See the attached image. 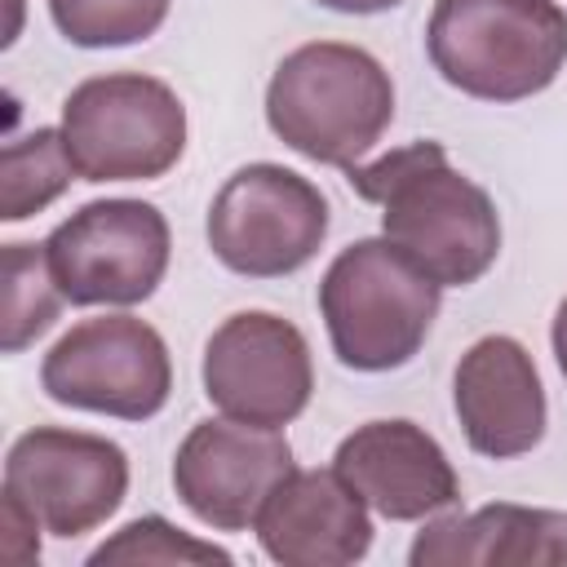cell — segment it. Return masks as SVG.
Returning <instances> with one entry per match:
<instances>
[{"label": "cell", "instance_id": "1", "mask_svg": "<svg viewBox=\"0 0 567 567\" xmlns=\"http://www.w3.org/2000/svg\"><path fill=\"white\" fill-rule=\"evenodd\" d=\"M346 182L381 208V235L439 288H470L496 266V204L447 164L443 142H408L372 164L346 168Z\"/></svg>", "mask_w": 567, "mask_h": 567}, {"label": "cell", "instance_id": "2", "mask_svg": "<svg viewBox=\"0 0 567 567\" xmlns=\"http://www.w3.org/2000/svg\"><path fill=\"white\" fill-rule=\"evenodd\" d=\"M394 120V80L359 44L310 40L292 49L266 84L270 133L332 168H354Z\"/></svg>", "mask_w": 567, "mask_h": 567}, {"label": "cell", "instance_id": "3", "mask_svg": "<svg viewBox=\"0 0 567 567\" xmlns=\"http://www.w3.org/2000/svg\"><path fill=\"white\" fill-rule=\"evenodd\" d=\"M425 53L456 93L523 102L567 66V9L558 0H434Z\"/></svg>", "mask_w": 567, "mask_h": 567}, {"label": "cell", "instance_id": "4", "mask_svg": "<svg viewBox=\"0 0 567 567\" xmlns=\"http://www.w3.org/2000/svg\"><path fill=\"white\" fill-rule=\"evenodd\" d=\"M443 288L416 270L385 235L354 239L319 279V315L332 354L354 372H394L416 359Z\"/></svg>", "mask_w": 567, "mask_h": 567}, {"label": "cell", "instance_id": "5", "mask_svg": "<svg viewBox=\"0 0 567 567\" xmlns=\"http://www.w3.org/2000/svg\"><path fill=\"white\" fill-rule=\"evenodd\" d=\"M58 128L84 182H151L186 151L182 97L142 71L80 80L62 102Z\"/></svg>", "mask_w": 567, "mask_h": 567}, {"label": "cell", "instance_id": "6", "mask_svg": "<svg viewBox=\"0 0 567 567\" xmlns=\"http://www.w3.org/2000/svg\"><path fill=\"white\" fill-rule=\"evenodd\" d=\"M204 230L226 270L248 279H284L323 248L328 199L310 177L261 159L221 182Z\"/></svg>", "mask_w": 567, "mask_h": 567}, {"label": "cell", "instance_id": "7", "mask_svg": "<svg viewBox=\"0 0 567 567\" xmlns=\"http://www.w3.org/2000/svg\"><path fill=\"white\" fill-rule=\"evenodd\" d=\"M44 252L71 306H137L164 284L173 235L146 199H89L49 230Z\"/></svg>", "mask_w": 567, "mask_h": 567}, {"label": "cell", "instance_id": "8", "mask_svg": "<svg viewBox=\"0 0 567 567\" xmlns=\"http://www.w3.org/2000/svg\"><path fill=\"white\" fill-rule=\"evenodd\" d=\"M40 390L75 412L115 421H151L173 390L164 337L137 315L80 319L40 363Z\"/></svg>", "mask_w": 567, "mask_h": 567}, {"label": "cell", "instance_id": "9", "mask_svg": "<svg viewBox=\"0 0 567 567\" xmlns=\"http://www.w3.org/2000/svg\"><path fill=\"white\" fill-rule=\"evenodd\" d=\"M128 492V456L120 443L84 430L35 425L9 443L4 492L49 536L75 540L102 527Z\"/></svg>", "mask_w": 567, "mask_h": 567}, {"label": "cell", "instance_id": "10", "mask_svg": "<svg viewBox=\"0 0 567 567\" xmlns=\"http://www.w3.org/2000/svg\"><path fill=\"white\" fill-rule=\"evenodd\" d=\"M204 394L221 416L284 430L315 394L310 346L297 323L270 310L221 319L204 346Z\"/></svg>", "mask_w": 567, "mask_h": 567}, {"label": "cell", "instance_id": "11", "mask_svg": "<svg viewBox=\"0 0 567 567\" xmlns=\"http://www.w3.org/2000/svg\"><path fill=\"white\" fill-rule=\"evenodd\" d=\"M292 447L279 430L235 416L199 421L173 456L177 501L213 532H248L266 496L292 474Z\"/></svg>", "mask_w": 567, "mask_h": 567}, {"label": "cell", "instance_id": "12", "mask_svg": "<svg viewBox=\"0 0 567 567\" xmlns=\"http://www.w3.org/2000/svg\"><path fill=\"white\" fill-rule=\"evenodd\" d=\"M332 470L390 523H425L461 501V478L447 452L408 416L354 425L337 443Z\"/></svg>", "mask_w": 567, "mask_h": 567}, {"label": "cell", "instance_id": "13", "mask_svg": "<svg viewBox=\"0 0 567 567\" xmlns=\"http://www.w3.org/2000/svg\"><path fill=\"white\" fill-rule=\"evenodd\" d=\"M452 408L478 456L514 461L545 439V385L523 341L478 337L452 372Z\"/></svg>", "mask_w": 567, "mask_h": 567}, {"label": "cell", "instance_id": "14", "mask_svg": "<svg viewBox=\"0 0 567 567\" xmlns=\"http://www.w3.org/2000/svg\"><path fill=\"white\" fill-rule=\"evenodd\" d=\"M252 532L284 567H350L372 549L368 505L337 470H292L266 496Z\"/></svg>", "mask_w": 567, "mask_h": 567}, {"label": "cell", "instance_id": "15", "mask_svg": "<svg viewBox=\"0 0 567 567\" xmlns=\"http://www.w3.org/2000/svg\"><path fill=\"white\" fill-rule=\"evenodd\" d=\"M412 567H558L567 563V514L532 505H483L434 514L408 549Z\"/></svg>", "mask_w": 567, "mask_h": 567}, {"label": "cell", "instance_id": "16", "mask_svg": "<svg viewBox=\"0 0 567 567\" xmlns=\"http://www.w3.org/2000/svg\"><path fill=\"white\" fill-rule=\"evenodd\" d=\"M75 182L62 128H35L0 151V221H22L49 208Z\"/></svg>", "mask_w": 567, "mask_h": 567}, {"label": "cell", "instance_id": "17", "mask_svg": "<svg viewBox=\"0 0 567 567\" xmlns=\"http://www.w3.org/2000/svg\"><path fill=\"white\" fill-rule=\"evenodd\" d=\"M62 301L44 244H4V354H18L49 332Z\"/></svg>", "mask_w": 567, "mask_h": 567}, {"label": "cell", "instance_id": "18", "mask_svg": "<svg viewBox=\"0 0 567 567\" xmlns=\"http://www.w3.org/2000/svg\"><path fill=\"white\" fill-rule=\"evenodd\" d=\"M208 563L230 567L235 558L221 545L199 540L159 514H142L124 523L115 536H106L89 554V567H208Z\"/></svg>", "mask_w": 567, "mask_h": 567}, {"label": "cell", "instance_id": "19", "mask_svg": "<svg viewBox=\"0 0 567 567\" xmlns=\"http://www.w3.org/2000/svg\"><path fill=\"white\" fill-rule=\"evenodd\" d=\"M173 0H49V18L62 40L80 49H124L151 40Z\"/></svg>", "mask_w": 567, "mask_h": 567}, {"label": "cell", "instance_id": "20", "mask_svg": "<svg viewBox=\"0 0 567 567\" xmlns=\"http://www.w3.org/2000/svg\"><path fill=\"white\" fill-rule=\"evenodd\" d=\"M0 527H4V558L9 563H35L40 558V523L9 496H0Z\"/></svg>", "mask_w": 567, "mask_h": 567}, {"label": "cell", "instance_id": "21", "mask_svg": "<svg viewBox=\"0 0 567 567\" xmlns=\"http://www.w3.org/2000/svg\"><path fill=\"white\" fill-rule=\"evenodd\" d=\"M332 13H385V9H399L403 0H315Z\"/></svg>", "mask_w": 567, "mask_h": 567}, {"label": "cell", "instance_id": "22", "mask_svg": "<svg viewBox=\"0 0 567 567\" xmlns=\"http://www.w3.org/2000/svg\"><path fill=\"white\" fill-rule=\"evenodd\" d=\"M549 341H554V359H558V372H563V381H567V297L558 301V315H554Z\"/></svg>", "mask_w": 567, "mask_h": 567}]
</instances>
